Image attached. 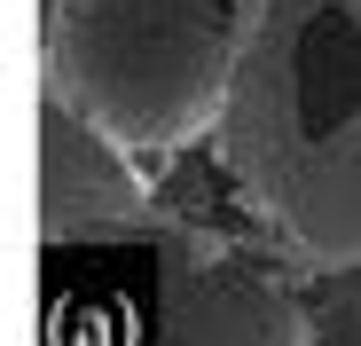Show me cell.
<instances>
[{
    "instance_id": "3957f363",
    "label": "cell",
    "mask_w": 361,
    "mask_h": 346,
    "mask_svg": "<svg viewBox=\"0 0 361 346\" xmlns=\"http://www.w3.org/2000/svg\"><path fill=\"white\" fill-rule=\"evenodd\" d=\"M157 346H314L307 292L259 244H197V228H165Z\"/></svg>"
},
{
    "instance_id": "5b68a950",
    "label": "cell",
    "mask_w": 361,
    "mask_h": 346,
    "mask_svg": "<svg viewBox=\"0 0 361 346\" xmlns=\"http://www.w3.org/2000/svg\"><path fill=\"white\" fill-rule=\"evenodd\" d=\"M307 323H314V346H361V268H314Z\"/></svg>"
},
{
    "instance_id": "6da1fadb",
    "label": "cell",
    "mask_w": 361,
    "mask_h": 346,
    "mask_svg": "<svg viewBox=\"0 0 361 346\" xmlns=\"http://www.w3.org/2000/svg\"><path fill=\"white\" fill-rule=\"evenodd\" d=\"M220 165L314 268H361V0H244Z\"/></svg>"
},
{
    "instance_id": "7a4b0ae2",
    "label": "cell",
    "mask_w": 361,
    "mask_h": 346,
    "mask_svg": "<svg viewBox=\"0 0 361 346\" xmlns=\"http://www.w3.org/2000/svg\"><path fill=\"white\" fill-rule=\"evenodd\" d=\"M244 0H47V95L126 150H180L220 134Z\"/></svg>"
},
{
    "instance_id": "277c9868",
    "label": "cell",
    "mask_w": 361,
    "mask_h": 346,
    "mask_svg": "<svg viewBox=\"0 0 361 346\" xmlns=\"http://www.w3.org/2000/svg\"><path fill=\"white\" fill-rule=\"evenodd\" d=\"M149 228V189L134 173V150L79 119L71 102L39 95V237L47 244H94Z\"/></svg>"
}]
</instances>
